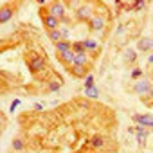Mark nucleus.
I'll list each match as a JSON object with an SVG mask.
<instances>
[{"label":"nucleus","mask_w":153,"mask_h":153,"mask_svg":"<svg viewBox=\"0 0 153 153\" xmlns=\"http://www.w3.org/2000/svg\"><path fill=\"white\" fill-rule=\"evenodd\" d=\"M40 18H42V22H43V25H45L47 31L59 29V24H61V22H59L56 16H52V15L47 11V7H40Z\"/></svg>","instance_id":"1"},{"label":"nucleus","mask_w":153,"mask_h":153,"mask_svg":"<svg viewBox=\"0 0 153 153\" xmlns=\"http://www.w3.org/2000/svg\"><path fill=\"white\" fill-rule=\"evenodd\" d=\"M94 6L92 4H81L76 9V20L78 22H90L94 18Z\"/></svg>","instance_id":"2"},{"label":"nucleus","mask_w":153,"mask_h":153,"mask_svg":"<svg viewBox=\"0 0 153 153\" xmlns=\"http://www.w3.org/2000/svg\"><path fill=\"white\" fill-rule=\"evenodd\" d=\"M133 92L139 94V96H153V85H151L149 79L142 78L133 85Z\"/></svg>","instance_id":"3"},{"label":"nucleus","mask_w":153,"mask_h":153,"mask_svg":"<svg viewBox=\"0 0 153 153\" xmlns=\"http://www.w3.org/2000/svg\"><path fill=\"white\" fill-rule=\"evenodd\" d=\"M27 65H29V70L33 74H40L45 70V59L38 54H33L31 58H27Z\"/></svg>","instance_id":"4"},{"label":"nucleus","mask_w":153,"mask_h":153,"mask_svg":"<svg viewBox=\"0 0 153 153\" xmlns=\"http://www.w3.org/2000/svg\"><path fill=\"white\" fill-rule=\"evenodd\" d=\"M47 11L61 22V20L65 18V11H67V7H65L63 2H51V4H47Z\"/></svg>","instance_id":"5"},{"label":"nucleus","mask_w":153,"mask_h":153,"mask_svg":"<svg viewBox=\"0 0 153 153\" xmlns=\"http://www.w3.org/2000/svg\"><path fill=\"white\" fill-rule=\"evenodd\" d=\"M130 133H135V137L139 140V146H146V140L149 137V128H144V126L135 124L133 128H130Z\"/></svg>","instance_id":"6"},{"label":"nucleus","mask_w":153,"mask_h":153,"mask_svg":"<svg viewBox=\"0 0 153 153\" xmlns=\"http://www.w3.org/2000/svg\"><path fill=\"white\" fill-rule=\"evenodd\" d=\"M131 121L139 126H144V128H151L153 126V114H133L131 115Z\"/></svg>","instance_id":"7"},{"label":"nucleus","mask_w":153,"mask_h":153,"mask_svg":"<svg viewBox=\"0 0 153 153\" xmlns=\"http://www.w3.org/2000/svg\"><path fill=\"white\" fill-rule=\"evenodd\" d=\"M88 25H90V29H92L94 33H99V31H103V29H105V25H106V18H105L103 15L96 13V15H94V18L88 22Z\"/></svg>","instance_id":"8"},{"label":"nucleus","mask_w":153,"mask_h":153,"mask_svg":"<svg viewBox=\"0 0 153 153\" xmlns=\"http://www.w3.org/2000/svg\"><path fill=\"white\" fill-rule=\"evenodd\" d=\"M15 9H16V6H9V4H4L2 6V9H0V24H7L11 18H13V15H15Z\"/></svg>","instance_id":"9"},{"label":"nucleus","mask_w":153,"mask_h":153,"mask_svg":"<svg viewBox=\"0 0 153 153\" xmlns=\"http://www.w3.org/2000/svg\"><path fill=\"white\" fill-rule=\"evenodd\" d=\"M70 74L78 79H83L88 76V67H81V65H72L70 67Z\"/></svg>","instance_id":"10"},{"label":"nucleus","mask_w":153,"mask_h":153,"mask_svg":"<svg viewBox=\"0 0 153 153\" xmlns=\"http://www.w3.org/2000/svg\"><path fill=\"white\" fill-rule=\"evenodd\" d=\"M153 49V38H148V36H142L139 38L137 42V51H142V52H148Z\"/></svg>","instance_id":"11"},{"label":"nucleus","mask_w":153,"mask_h":153,"mask_svg":"<svg viewBox=\"0 0 153 153\" xmlns=\"http://www.w3.org/2000/svg\"><path fill=\"white\" fill-rule=\"evenodd\" d=\"M74 58H76V52L74 51H68V52H63V54H58V59L65 65H74Z\"/></svg>","instance_id":"12"},{"label":"nucleus","mask_w":153,"mask_h":153,"mask_svg":"<svg viewBox=\"0 0 153 153\" xmlns=\"http://www.w3.org/2000/svg\"><path fill=\"white\" fill-rule=\"evenodd\" d=\"M105 144H106V139H105V135H101V133H96V135H92V139H90V146H92V148L99 149V148H103Z\"/></svg>","instance_id":"13"},{"label":"nucleus","mask_w":153,"mask_h":153,"mask_svg":"<svg viewBox=\"0 0 153 153\" xmlns=\"http://www.w3.org/2000/svg\"><path fill=\"white\" fill-rule=\"evenodd\" d=\"M88 63H90L88 52H81V54H76V58H74V65H81V67H88Z\"/></svg>","instance_id":"14"},{"label":"nucleus","mask_w":153,"mask_h":153,"mask_svg":"<svg viewBox=\"0 0 153 153\" xmlns=\"http://www.w3.org/2000/svg\"><path fill=\"white\" fill-rule=\"evenodd\" d=\"M54 47H56V52H58V54H63V52L72 51V43H70L68 40H61V42H59V43H56Z\"/></svg>","instance_id":"15"},{"label":"nucleus","mask_w":153,"mask_h":153,"mask_svg":"<svg viewBox=\"0 0 153 153\" xmlns=\"http://www.w3.org/2000/svg\"><path fill=\"white\" fill-rule=\"evenodd\" d=\"M47 36H49V40L56 45V43H59L61 40H63V36H61V31L59 29H54V31H47Z\"/></svg>","instance_id":"16"},{"label":"nucleus","mask_w":153,"mask_h":153,"mask_svg":"<svg viewBox=\"0 0 153 153\" xmlns=\"http://www.w3.org/2000/svg\"><path fill=\"white\" fill-rule=\"evenodd\" d=\"M83 45H85V51H87V52H94V51L99 49V43H97L96 40H92V38L83 40Z\"/></svg>","instance_id":"17"},{"label":"nucleus","mask_w":153,"mask_h":153,"mask_svg":"<svg viewBox=\"0 0 153 153\" xmlns=\"http://www.w3.org/2000/svg\"><path fill=\"white\" fill-rule=\"evenodd\" d=\"M124 59H126V63H135V61H137V51H133V49H126V52H124Z\"/></svg>","instance_id":"18"},{"label":"nucleus","mask_w":153,"mask_h":153,"mask_svg":"<svg viewBox=\"0 0 153 153\" xmlns=\"http://www.w3.org/2000/svg\"><path fill=\"white\" fill-rule=\"evenodd\" d=\"M61 85H63V81H58V79H54V81H49L47 83V92H58L59 88H61Z\"/></svg>","instance_id":"19"},{"label":"nucleus","mask_w":153,"mask_h":153,"mask_svg":"<svg viewBox=\"0 0 153 153\" xmlns=\"http://www.w3.org/2000/svg\"><path fill=\"white\" fill-rule=\"evenodd\" d=\"M85 96H87V97H90V99H97V97H99V90H97V87L85 88Z\"/></svg>","instance_id":"20"},{"label":"nucleus","mask_w":153,"mask_h":153,"mask_svg":"<svg viewBox=\"0 0 153 153\" xmlns=\"http://www.w3.org/2000/svg\"><path fill=\"white\" fill-rule=\"evenodd\" d=\"M11 146H13V149H15V151H24L25 142H24L22 139H18V137H16V139H13V144H11Z\"/></svg>","instance_id":"21"},{"label":"nucleus","mask_w":153,"mask_h":153,"mask_svg":"<svg viewBox=\"0 0 153 153\" xmlns=\"http://www.w3.org/2000/svg\"><path fill=\"white\" fill-rule=\"evenodd\" d=\"M72 51H74L76 54L87 52V51H85V45H83V42H74V43H72Z\"/></svg>","instance_id":"22"},{"label":"nucleus","mask_w":153,"mask_h":153,"mask_svg":"<svg viewBox=\"0 0 153 153\" xmlns=\"http://www.w3.org/2000/svg\"><path fill=\"white\" fill-rule=\"evenodd\" d=\"M142 74H144V70L139 68V67H135L131 70V79H142Z\"/></svg>","instance_id":"23"},{"label":"nucleus","mask_w":153,"mask_h":153,"mask_svg":"<svg viewBox=\"0 0 153 153\" xmlns=\"http://www.w3.org/2000/svg\"><path fill=\"white\" fill-rule=\"evenodd\" d=\"M92 87H96L94 85V74H88L85 78V88H92Z\"/></svg>","instance_id":"24"},{"label":"nucleus","mask_w":153,"mask_h":153,"mask_svg":"<svg viewBox=\"0 0 153 153\" xmlns=\"http://www.w3.org/2000/svg\"><path fill=\"white\" fill-rule=\"evenodd\" d=\"M131 6H133V11H139V9H142L146 4L142 2V0H139V2H135V4H131Z\"/></svg>","instance_id":"25"},{"label":"nucleus","mask_w":153,"mask_h":153,"mask_svg":"<svg viewBox=\"0 0 153 153\" xmlns=\"http://www.w3.org/2000/svg\"><path fill=\"white\" fill-rule=\"evenodd\" d=\"M59 31H61L63 40H67V38H68V29H67V27H59Z\"/></svg>","instance_id":"26"},{"label":"nucleus","mask_w":153,"mask_h":153,"mask_svg":"<svg viewBox=\"0 0 153 153\" xmlns=\"http://www.w3.org/2000/svg\"><path fill=\"white\" fill-rule=\"evenodd\" d=\"M18 105H20V99H16V101H15V103H13V105H11V112H13V110H15V108H16V106H18Z\"/></svg>","instance_id":"27"},{"label":"nucleus","mask_w":153,"mask_h":153,"mask_svg":"<svg viewBox=\"0 0 153 153\" xmlns=\"http://www.w3.org/2000/svg\"><path fill=\"white\" fill-rule=\"evenodd\" d=\"M34 110H43V106H42L40 103H36V105H34Z\"/></svg>","instance_id":"28"},{"label":"nucleus","mask_w":153,"mask_h":153,"mask_svg":"<svg viewBox=\"0 0 153 153\" xmlns=\"http://www.w3.org/2000/svg\"><path fill=\"white\" fill-rule=\"evenodd\" d=\"M148 63H153V54H149V56H148Z\"/></svg>","instance_id":"29"},{"label":"nucleus","mask_w":153,"mask_h":153,"mask_svg":"<svg viewBox=\"0 0 153 153\" xmlns=\"http://www.w3.org/2000/svg\"><path fill=\"white\" fill-rule=\"evenodd\" d=\"M151 130H153V126H151Z\"/></svg>","instance_id":"30"}]
</instances>
